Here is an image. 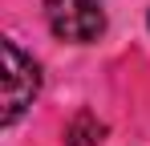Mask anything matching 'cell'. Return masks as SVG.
Wrapping results in <instances>:
<instances>
[{
	"label": "cell",
	"instance_id": "1",
	"mask_svg": "<svg viewBox=\"0 0 150 146\" xmlns=\"http://www.w3.org/2000/svg\"><path fill=\"white\" fill-rule=\"evenodd\" d=\"M0 53H4V114H0V122L16 126L41 89V69L33 57L21 53L16 41H0Z\"/></svg>",
	"mask_w": 150,
	"mask_h": 146
},
{
	"label": "cell",
	"instance_id": "2",
	"mask_svg": "<svg viewBox=\"0 0 150 146\" xmlns=\"http://www.w3.org/2000/svg\"><path fill=\"white\" fill-rule=\"evenodd\" d=\"M45 16L49 28L61 41H98L105 33V12H101V0H45Z\"/></svg>",
	"mask_w": 150,
	"mask_h": 146
},
{
	"label": "cell",
	"instance_id": "3",
	"mask_svg": "<svg viewBox=\"0 0 150 146\" xmlns=\"http://www.w3.org/2000/svg\"><path fill=\"white\" fill-rule=\"evenodd\" d=\"M146 24H150V16H146Z\"/></svg>",
	"mask_w": 150,
	"mask_h": 146
}]
</instances>
